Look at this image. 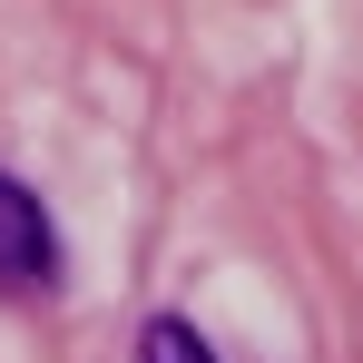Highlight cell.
I'll use <instances>...</instances> for the list:
<instances>
[{
    "label": "cell",
    "instance_id": "6da1fadb",
    "mask_svg": "<svg viewBox=\"0 0 363 363\" xmlns=\"http://www.w3.org/2000/svg\"><path fill=\"white\" fill-rule=\"evenodd\" d=\"M60 285V236H50V206L20 177H0V295H50Z\"/></svg>",
    "mask_w": 363,
    "mask_h": 363
},
{
    "label": "cell",
    "instance_id": "7a4b0ae2",
    "mask_svg": "<svg viewBox=\"0 0 363 363\" xmlns=\"http://www.w3.org/2000/svg\"><path fill=\"white\" fill-rule=\"evenodd\" d=\"M138 363H216V354H206V334L186 314H147L138 324Z\"/></svg>",
    "mask_w": 363,
    "mask_h": 363
}]
</instances>
